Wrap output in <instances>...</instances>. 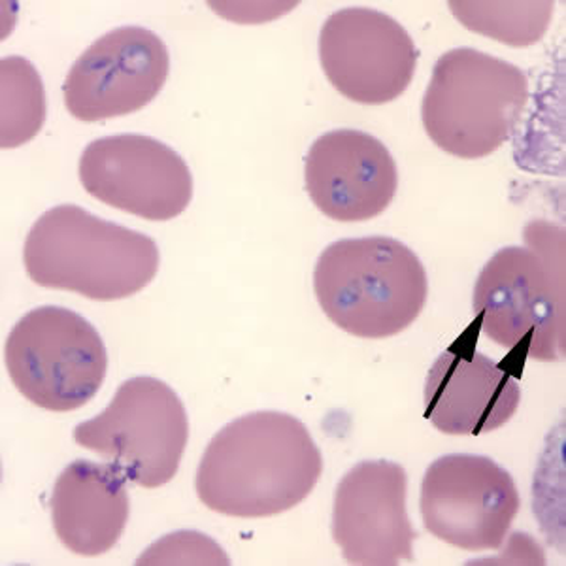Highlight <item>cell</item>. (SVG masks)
I'll use <instances>...</instances> for the list:
<instances>
[{
    "mask_svg": "<svg viewBox=\"0 0 566 566\" xmlns=\"http://www.w3.org/2000/svg\"><path fill=\"white\" fill-rule=\"evenodd\" d=\"M566 234L536 219L523 229L525 245H509L485 263L474 287L483 335L514 359L555 363L566 352Z\"/></svg>",
    "mask_w": 566,
    "mask_h": 566,
    "instance_id": "cell-2",
    "label": "cell"
},
{
    "mask_svg": "<svg viewBox=\"0 0 566 566\" xmlns=\"http://www.w3.org/2000/svg\"><path fill=\"white\" fill-rule=\"evenodd\" d=\"M80 181L104 205L148 221L178 218L193 199V176L187 163L149 136L91 142L80 159Z\"/></svg>",
    "mask_w": 566,
    "mask_h": 566,
    "instance_id": "cell-10",
    "label": "cell"
},
{
    "mask_svg": "<svg viewBox=\"0 0 566 566\" xmlns=\"http://www.w3.org/2000/svg\"><path fill=\"white\" fill-rule=\"evenodd\" d=\"M159 248L148 234L74 205L39 218L23 250L27 274L40 287L74 291L103 303L144 290L159 271Z\"/></svg>",
    "mask_w": 566,
    "mask_h": 566,
    "instance_id": "cell-3",
    "label": "cell"
},
{
    "mask_svg": "<svg viewBox=\"0 0 566 566\" xmlns=\"http://www.w3.org/2000/svg\"><path fill=\"white\" fill-rule=\"evenodd\" d=\"M140 565H229L226 552L205 534H168L144 552Z\"/></svg>",
    "mask_w": 566,
    "mask_h": 566,
    "instance_id": "cell-18",
    "label": "cell"
},
{
    "mask_svg": "<svg viewBox=\"0 0 566 566\" xmlns=\"http://www.w3.org/2000/svg\"><path fill=\"white\" fill-rule=\"evenodd\" d=\"M323 458L301 419L253 412L212 438L197 472V495L231 517H269L295 509L317 485Z\"/></svg>",
    "mask_w": 566,
    "mask_h": 566,
    "instance_id": "cell-1",
    "label": "cell"
},
{
    "mask_svg": "<svg viewBox=\"0 0 566 566\" xmlns=\"http://www.w3.org/2000/svg\"><path fill=\"white\" fill-rule=\"evenodd\" d=\"M522 499L509 470L493 459L453 453L427 469L421 485L424 528L467 552L499 549Z\"/></svg>",
    "mask_w": 566,
    "mask_h": 566,
    "instance_id": "cell-8",
    "label": "cell"
},
{
    "mask_svg": "<svg viewBox=\"0 0 566 566\" xmlns=\"http://www.w3.org/2000/svg\"><path fill=\"white\" fill-rule=\"evenodd\" d=\"M455 20L469 31L512 48L538 44L554 18V2H450Z\"/></svg>",
    "mask_w": 566,
    "mask_h": 566,
    "instance_id": "cell-16",
    "label": "cell"
},
{
    "mask_svg": "<svg viewBox=\"0 0 566 566\" xmlns=\"http://www.w3.org/2000/svg\"><path fill=\"white\" fill-rule=\"evenodd\" d=\"M165 42L144 27H119L87 48L65 80L66 109L80 122L127 116L148 106L167 82Z\"/></svg>",
    "mask_w": 566,
    "mask_h": 566,
    "instance_id": "cell-11",
    "label": "cell"
},
{
    "mask_svg": "<svg viewBox=\"0 0 566 566\" xmlns=\"http://www.w3.org/2000/svg\"><path fill=\"white\" fill-rule=\"evenodd\" d=\"M4 363L27 400L50 412H72L103 386L108 354L97 328L80 314L40 306L8 335Z\"/></svg>",
    "mask_w": 566,
    "mask_h": 566,
    "instance_id": "cell-6",
    "label": "cell"
},
{
    "mask_svg": "<svg viewBox=\"0 0 566 566\" xmlns=\"http://www.w3.org/2000/svg\"><path fill=\"white\" fill-rule=\"evenodd\" d=\"M50 509L66 549L84 557L106 554L129 522L127 478L109 463L77 459L57 478Z\"/></svg>",
    "mask_w": 566,
    "mask_h": 566,
    "instance_id": "cell-15",
    "label": "cell"
},
{
    "mask_svg": "<svg viewBox=\"0 0 566 566\" xmlns=\"http://www.w3.org/2000/svg\"><path fill=\"white\" fill-rule=\"evenodd\" d=\"M528 77L520 66L472 48L438 59L421 106L427 135L459 159L495 154L522 122Z\"/></svg>",
    "mask_w": 566,
    "mask_h": 566,
    "instance_id": "cell-5",
    "label": "cell"
},
{
    "mask_svg": "<svg viewBox=\"0 0 566 566\" xmlns=\"http://www.w3.org/2000/svg\"><path fill=\"white\" fill-rule=\"evenodd\" d=\"M478 322L440 355L424 381V419L451 437H480L501 429L522 402L520 376L509 363L480 354Z\"/></svg>",
    "mask_w": 566,
    "mask_h": 566,
    "instance_id": "cell-13",
    "label": "cell"
},
{
    "mask_svg": "<svg viewBox=\"0 0 566 566\" xmlns=\"http://www.w3.org/2000/svg\"><path fill=\"white\" fill-rule=\"evenodd\" d=\"M74 440L108 459L127 482L154 490L180 469L189 419L172 387L138 376L122 384L104 412L77 424Z\"/></svg>",
    "mask_w": 566,
    "mask_h": 566,
    "instance_id": "cell-7",
    "label": "cell"
},
{
    "mask_svg": "<svg viewBox=\"0 0 566 566\" xmlns=\"http://www.w3.org/2000/svg\"><path fill=\"white\" fill-rule=\"evenodd\" d=\"M418 48L399 21L370 8L333 13L319 33V61L340 95L359 104H387L412 82Z\"/></svg>",
    "mask_w": 566,
    "mask_h": 566,
    "instance_id": "cell-9",
    "label": "cell"
},
{
    "mask_svg": "<svg viewBox=\"0 0 566 566\" xmlns=\"http://www.w3.org/2000/svg\"><path fill=\"white\" fill-rule=\"evenodd\" d=\"M408 478L400 464L365 461L342 478L335 493L333 538L352 565L389 566L413 559L406 512Z\"/></svg>",
    "mask_w": 566,
    "mask_h": 566,
    "instance_id": "cell-12",
    "label": "cell"
},
{
    "mask_svg": "<svg viewBox=\"0 0 566 566\" xmlns=\"http://www.w3.org/2000/svg\"><path fill=\"white\" fill-rule=\"evenodd\" d=\"M2 82V149L18 148L39 135L45 119L44 84L27 59L0 61Z\"/></svg>",
    "mask_w": 566,
    "mask_h": 566,
    "instance_id": "cell-17",
    "label": "cell"
},
{
    "mask_svg": "<svg viewBox=\"0 0 566 566\" xmlns=\"http://www.w3.org/2000/svg\"><path fill=\"white\" fill-rule=\"evenodd\" d=\"M310 199L328 219L357 223L386 212L399 187L397 163L378 138L354 129L325 133L304 159Z\"/></svg>",
    "mask_w": 566,
    "mask_h": 566,
    "instance_id": "cell-14",
    "label": "cell"
},
{
    "mask_svg": "<svg viewBox=\"0 0 566 566\" xmlns=\"http://www.w3.org/2000/svg\"><path fill=\"white\" fill-rule=\"evenodd\" d=\"M317 303L348 335L389 338L410 327L427 303V272L418 255L387 237L338 240L314 271Z\"/></svg>",
    "mask_w": 566,
    "mask_h": 566,
    "instance_id": "cell-4",
    "label": "cell"
}]
</instances>
